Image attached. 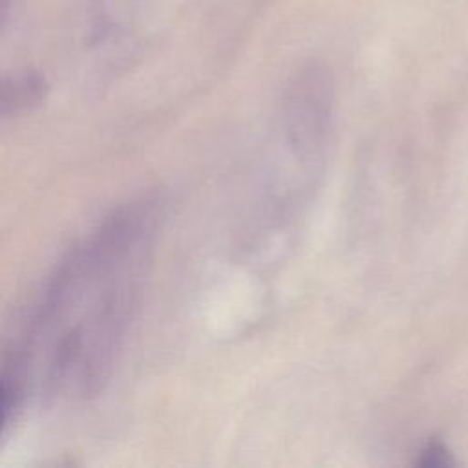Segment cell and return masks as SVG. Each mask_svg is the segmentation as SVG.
Returning a JSON list of instances; mask_svg holds the SVG:
<instances>
[{
	"label": "cell",
	"instance_id": "3",
	"mask_svg": "<svg viewBox=\"0 0 468 468\" xmlns=\"http://www.w3.org/2000/svg\"><path fill=\"white\" fill-rule=\"evenodd\" d=\"M9 402H11V391H9V388L4 382H0V435H2L4 426L7 422Z\"/></svg>",
	"mask_w": 468,
	"mask_h": 468
},
{
	"label": "cell",
	"instance_id": "2",
	"mask_svg": "<svg viewBox=\"0 0 468 468\" xmlns=\"http://www.w3.org/2000/svg\"><path fill=\"white\" fill-rule=\"evenodd\" d=\"M417 464L422 468H446L452 464V453L441 442H428L417 459Z\"/></svg>",
	"mask_w": 468,
	"mask_h": 468
},
{
	"label": "cell",
	"instance_id": "1",
	"mask_svg": "<svg viewBox=\"0 0 468 468\" xmlns=\"http://www.w3.org/2000/svg\"><path fill=\"white\" fill-rule=\"evenodd\" d=\"M46 79L33 69L0 73V117L40 104L46 97Z\"/></svg>",
	"mask_w": 468,
	"mask_h": 468
},
{
	"label": "cell",
	"instance_id": "4",
	"mask_svg": "<svg viewBox=\"0 0 468 468\" xmlns=\"http://www.w3.org/2000/svg\"><path fill=\"white\" fill-rule=\"evenodd\" d=\"M13 7V0H0V26L7 20Z\"/></svg>",
	"mask_w": 468,
	"mask_h": 468
}]
</instances>
